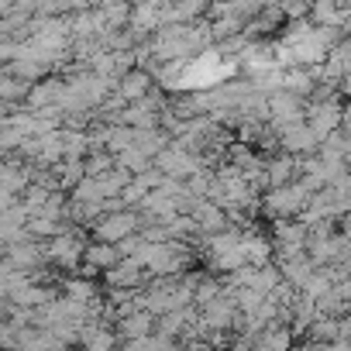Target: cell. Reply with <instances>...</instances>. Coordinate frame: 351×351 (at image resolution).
Segmentation results:
<instances>
[{
    "label": "cell",
    "mask_w": 351,
    "mask_h": 351,
    "mask_svg": "<svg viewBox=\"0 0 351 351\" xmlns=\"http://www.w3.org/2000/svg\"><path fill=\"white\" fill-rule=\"evenodd\" d=\"M317 145H320V138L313 134L310 124L296 121V124H286L282 128V148L286 152H313Z\"/></svg>",
    "instance_id": "1"
},
{
    "label": "cell",
    "mask_w": 351,
    "mask_h": 351,
    "mask_svg": "<svg viewBox=\"0 0 351 351\" xmlns=\"http://www.w3.org/2000/svg\"><path fill=\"white\" fill-rule=\"evenodd\" d=\"M158 165H162L165 176H190L193 172V158L186 155V148H162Z\"/></svg>",
    "instance_id": "2"
}]
</instances>
